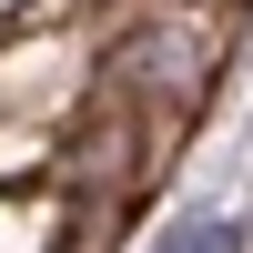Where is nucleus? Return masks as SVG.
<instances>
[{
  "instance_id": "nucleus-1",
  "label": "nucleus",
  "mask_w": 253,
  "mask_h": 253,
  "mask_svg": "<svg viewBox=\"0 0 253 253\" xmlns=\"http://www.w3.org/2000/svg\"><path fill=\"white\" fill-rule=\"evenodd\" d=\"M243 243H253V223H243V213H182L152 253H243Z\"/></svg>"
}]
</instances>
